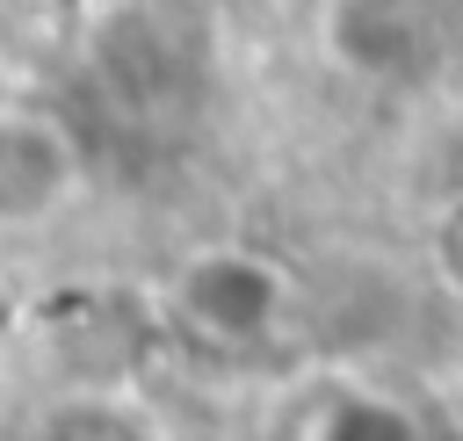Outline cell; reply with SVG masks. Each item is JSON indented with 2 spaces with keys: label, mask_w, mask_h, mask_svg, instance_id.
I'll use <instances>...</instances> for the list:
<instances>
[{
  "label": "cell",
  "mask_w": 463,
  "mask_h": 441,
  "mask_svg": "<svg viewBox=\"0 0 463 441\" xmlns=\"http://www.w3.org/2000/svg\"><path fill=\"white\" fill-rule=\"evenodd\" d=\"M282 275L260 260V253H239V246H217V253H195L174 282V304L181 318L203 333V340H224V347H246V340H268L275 318H282Z\"/></svg>",
  "instance_id": "6da1fadb"
},
{
  "label": "cell",
  "mask_w": 463,
  "mask_h": 441,
  "mask_svg": "<svg viewBox=\"0 0 463 441\" xmlns=\"http://www.w3.org/2000/svg\"><path fill=\"white\" fill-rule=\"evenodd\" d=\"M72 137L36 116V108H0V224L22 231V224H43L65 195H72Z\"/></svg>",
  "instance_id": "7a4b0ae2"
},
{
  "label": "cell",
  "mask_w": 463,
  "mask_h": 441,
  "mask_svg": "<svg viewBox=\"0 0 463 441\" xmlns=\"http://www.w3.org/2000/svg\"><path fill=\"white\" fill-rule=\"evenodd\" d=\"M333 36L362 72H405L434 43V0H340Z\"/></svg>",
  "instance_id": "3957f363"
},
{
  "label": "cell",
  "mask_w": 463,
  "mask_h": 441,
  "mask_svg": "<svg viewBox=\"0 0 463 441\" xmlns=\"http://www.w3.org/2000/svg\"><path fill=\"white\" fill-rule=\"evenodd\" d=\"M36 441H152V434H145L137 412L109 405V398H72L36 427Z\"/></svg>",
  "instance_id": "277c9868"
},
{
  "label": "cell",
  "mask_w": 463,
  "mask_h": 441,
  "mask_svg": "<svg viewBox=\"0 0 463 441\" xmlns=\"http://www.w3.org/2000/svg\"><path fill=\"white\" fill-rule=\"evenodd\" d=\"M318 441H420V427L398 405H383V398H347V405L326 412Z\"/></svg>",
  "instance_id": "5b68a950"
},
{
  "label": "cell",
  "mask_w": 463,
  "mask_h": 441,
  "mask_svg": "<svg viewBox=\"0 0 463 441\" xmlns=\"http://www.w3.org/2000/svg\"><path fill=\"white\" fill-rule=\"evenodd\" d=\"M0 333H7V304H0Z\"/></svg>",
  "instance_id": "8992f818"
}]
</instances>
